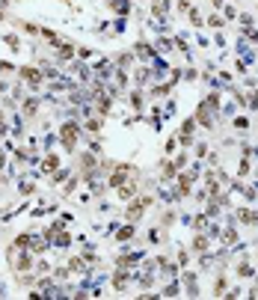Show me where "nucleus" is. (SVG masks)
I'll use <instances>...</instances> for the list:
<instances>
[{"label": "nucleus", "instance_id": "obj_36", "mask_svg": "<svg viewBox=\"0 0 258 300\" xmlns=\"http://www.w3.org/2000/svg\"><path fill=\"white\" fill-rule=\"evenodd\" d=\"M39 280H36L33 274L27 270V274H18V285H24V288H30V285H36Z\"/></svg>", "mask_w": 258, "mask_h": 300}, {"label": "nucleus", "instance_id": "obj_1", "mask_svg": "<svg viewBox=\"0 0 258 300\" xmlns=\"http://www.w3.org/2000/svg\"><path fill=\"white\" fill-rule=\"evenodd\" d=\"M80 137H83V125L77 122V119L63 122L60 125V131H56V140H60V146H63L66 152H74L77 143H80Z\"/></svg>", "mask_w": 258, "mask_h": 300}, {"label": "nucleus", "instance_id": "obj_57", "mask_svg": "<svg viewBox=\"0 0 258 300\" xmlns=\"http://www.w3.org/2000/svg\"><path fill=\"white\" fill-rule=\"evenodd\" d=\"M6 89H9V80H6V77H0V95H3Z\"/></svg>", "mask_w": 258, "mask_h": 300}, {"label": "nucleus", "instance_id": "obj_11", "mask_svg": "<svg viewBox=\"0 0 258 300\" xmlns=\"http://www.w3.org/2000/svg\"><path fill=\"white\" fill-rule=\"evenodd\" d=\"M157 173H160V181L166 184V181H175V176H178V167H175V160H172V158H163L160 163H157Z\"/></svg>", "mask_w": 258, "mask_h": 300}, {"label": "nucleus", "instance_id": "obj_4", "mask_svg": "<svg viewBox=\"0 0 258 300\" xmlns=\"http://www.w3.org/2000/svg\"><path fill=\"white\" fill-rule=\"evenodd\" d=\"M131 280H134V270L131 267H116L113 277H110V285H113V291H128Z\"/></svg>", "mask_w": 258, "mask_h": 300}, {"label": "nucleus", "instance_id": "obj_5", "mask_svg": "<svg viewBox=\"0 0 258 300\" xmlns=\"http://www.w3.org/2000/svg\"><path fill=\"white\" fill-rule=\"evenodd\" d=\"M196 116H187L184 122H181V128H178V146L181 149H190L193 146V131H196Z\"/></svg>", "mask_w": 258, "mask_h": 300}, {"label": "nucleus", "instance_id": "obj_15", "mask_svg": "<svg viewBox=\"0 0 258 300\" xmlns=\"http://www.w3.org/2000/svg\"><path fill=\"white\" fill-rule=\"evenodd\" d=\"M137 238V223H125L122 229H116V244H128V241H134Z\"/></svg>", "mask_w": 258, "mask_h": 300}, {"label": "nucleus", "instance_id": "obj_21", "mask_svg": "<svg viewBox=\"0 0 258 300\" xmlns=\"http://www.w3.org/2000/svg\"><path fill=\"white\" fill-rule=\"evenodd\" d=\"M169 12V0H152V18L155 21H163Z\"/></svg>", "mask_w": 258, "mask_h": 300}, {"label": "nucleus", "instance_id": "obj_52", "mask_svg": "<svg viewBox=\"0 0 258 300\" xmlns=\"http://www.w3.org/2000/svg\"><path fill=\"white\" fill-rule=\"evenodd\" d=\"M77 57H80V60H89V57H92V51H89V48H77Z\"/></svg>", "mask_w": 258, "mask_h": 300}, {"label": "nucleus", "instance_id": "obj_35", "mask_svg": "<svg viewBox=\"0 0 258 300\" xmlns=\"http://www.w3.org/2000/svg\"><path fill=\"white\" fill-rule=\"evenodd\" d=\"M169 89H172V84H157V87H152V95H155V98H166Z\"/></svg>", "mask_w": 258, "mask_h": 300}, {"label": "nucleus", "instance_id": "obj_10", "mask_svg": "<svg viewBox=\"0 0 258 300\" xmlns=\"http://www.w3.org/2000/svg\"><path fill=\"white\" fill-rule=\"evenodd\" d=\"M39 107H42L39 92H33V95H24V98H21V113H24L27 119H33L36 113H39Z\"/></svg>", "mask_w": 258, "mask_h": 300}, {"label": "nucleus", "instance_id": "obj_44", "mask_svg": "<svg viewBox=\"0 0 258 300\" xmlns=\"http://www.w3.org/2000/svg\"><path fill=\"white\" fill-rule=\"evenodd\" d=\"M12 71H18L9 60H0V74H12Z\"/></svg>", "mask_w": 258, "mask_h": 300}, {"label": "nucleus", "instance_id": "obj_39", "mask_svg": "<svg viewBox=\"0 0 258 300\" xmlns=\"http://www.w3.org/2000/svg\"><path fill=\"white\" fill-rule=\"evenodd\" d=\"M208 220H211L208 214H199V217L193 220V229H196V232H205V229H208Z\"/></svg>", "mask_w": 258, "mask_h": 300}, {"label": "nucleus", "instance_id": "obj_47", "mask_svg": "<svg viewBox=\"0 0 258 300\" xmlns=\"http://www.w3.org/2000/svg\"><path fill=\"white\" fill-rule=\"evenodd\" d=\"M181 77H184V80H196V77H199V71H196V69H184Z\"/></svg>", "mask_w": 258, "mask_h": 300}, {"label": "nucleus", "instance_id": "obj_12", "mask_svg": "<svg viewBox=\"0 0 258 300\" xmlns=\"http://www.w3.org/2000/svg\"><path fill=\"white\" fill-rule=\"evenodd\" d=\"M74 53H77V48H74V42H71V39H66L60 48H53V57H56L60 63H66V66L74 60Z\"/></svg>", "mask_w": 258, "mask_h": 300}, {"label": "nucleus", "instance_id": "obj_38", "mask_svg": "<svg viewBox=\"0 0 258 300\" xmlns=\"http://www.w3.org/2000/svg\"><path fill=\"white\" fill-rule=\"evenodd\" d=\"M175 167H178V173H181V170H184V163H187L190 160V155H187V149H181V152H178V155H175Z\"/></svg>", "mask_w": 258, "mask_h": 300}, {"label": "nucleus", "instance_id": "obj_26", "mask_svg": "<svg viewBox=\"0 0 258 300\" xmlns=\"http://www.w3.org/2000/svg\"><path fill=\"white\" fill-rule=\"evenodd\" d=\"M3 42H6V48L12 53H21V48H24V42H21V36L18 33H6L3 36Z\"/></svg>", "mask_w": 258, "mask_h": 300}, {"label": "nucleus", "instance_id": "obj_48", "mask_svg": "<svg viewBox=\"0 0 258 300\" xmlns=\"http://www.w3.org/2000/svg\"><path fill=\"white\" fill-rule=\"evenodd\" d=\"M190 21H193V24H196V27H199V24H202V15H199V9H190Z\"/></svg>", "mask_w": 258, "mask_h": 300}, {"label": "nucleus", "instance_id": "obj_6", "mask_svg": "<svg viewBox=\"0 0 258 300\" xmlns=\"http://www.w3.org/2000/svg\"><path fill=\"white\" fill-rule=\"evenodd\" d=\"M214 113H217V110H214V104H211L208 98H202L193 116H196V122L202 125V128H211V125H214Z\"/></svg>", "mask_w": 258, "mask_h": 300}, {"label": "nucleus", "instance_id": "obj_41", "mask_svg": "<svg viewBox=\"0 0 258 300\" xmlns=\"http://www.w3.org/2000/svg\"><path fill=\"white\" fill-rule=\"evenodd\" d=\"M80 178H83V176H74V178H69V184L63 187V194H66V196H69V194H74V190H77V184H80Z\"/></svg>", "mask_w": 258, "mask_h": 300}, {"label": "nucleus", "instance_id": "obj_28", "mask_svg": "<svg viewBox=\"0 0 258 300\" xmlns=\"http://www.w3.org/2000/svg\"><path fill=\"white\" fill-rule=\"evenodd\" d=\"M53 170H60V158H56L53 152H48V155H45V160H42V173H48V176H51Z\"/></svg>", "mask_w": 258, "mask_h": 300}, {"label": "nucleus", "instance_id": "obj_59", "mask_svg": "<svg viewBox=\"0 0 258 300\" xmlns=\"http://www.w3.org/2000/svg\"><path fill=\"white\" fill-rule=\"evenodd\" d=\"M211 6H214V9H223L225 3H223V0H211Z\"/></svg>", "mask_w": 258, "mask_h": 300}, {"label": "nucleus", "instance_id": "obj_55", "mask_svg": "<svg viewBox=\"0 0 258 300\" xmlns=\"http://www.w3.org/2000/svg\"><path fill=\"white\" fill-rule=\"evenodd\" d=\"M249 173V158H243V163H241V176H246Z\"/></svg>", "mask_w": 258, "mask_h": 300}, {"label": "nucleus", "instance_id": "obj_8", "mask_svg": "<svg viewBox=\"0 0 258 300\" xmlns=\"http://www.w3.org/2000/svg\"><path fill=\"white\" fill-rule=\"evenodd\" d=\"M142 259H146V256L137 253V250H122L119 256H116V267H131V270H134V267L142 265Z\"/></svg>", "mask_w": 258, "mask_h": 300}, {"label": "nucleus", "instance_id": "obj_22", "mask_svg": "<svg viewBox=\"0 0 258 300\" xmlns=\"http://www.w3.org/2000/svg\"><path fill=\"white\" fill-rule=\"evenodd\" d=\"M101 128H104V116H98V113L92 116V113H89V119L83 122V131H89V134H101Z\"/></svg>", "mask_w": 258, "mask_h": 300}, {"label": "nucleus", "instance_id": "obj_2", "mask_svg": "<svg viewBox=\"0 0 258 300\" xmlns=\"http://www.w3.org/2000/svg\"><path fill=\"white\" fill-rule=\"evenodd\" d=\"M15 74L30 92H42V87H45V71L39 69V63H36V66H18Z\"/></svg>", "mask_w": 258, "mask_h": 300}, {"label": "nucleus", "instance_id": "obj_31", "mask_svg": "<svg viewBox=\"0 0 258 300\" xmlns=\"http://www.w3.org/2000/svg\"><path fill=\"white\" fill-rule=\"evenodd\" d=\"M160 294H163V297H175V294H181V283H178V280H169V285L160 288Z\"/></svg>", "mask_w": 258, "mask_h": 300}, {"label": "nucleus", "instance_id": "obj_17", "mask_svg": "<svg viewBox=\"0 0 258 300\" xmlns=\"http://www.w3.org/2000/svg\"><path fill=\"white\" fill-rule=\"evenodd\" d=\"M33 238H36L33 232H18L9 247H12V250H30V247H33Z\"/></svg>", "mask_w": 258, "mask_h": 300}, {"label": "nucleus", "instance_id": "obj_42", "mask_svg": "<svg viewBox=\"0 0 258 300\" xmlns=\"http://www.w3.org/2000/svg\"><path fill=\"white\" fill-rule=\"evenodd\" d=\"M225 235H223V244H235L238 241V232H235V226H228V229H223Z\"/></svg>", "mask_w": 258, "mask_h": 300}, {"label": "nucleus", "instance_id": "obj_19", "mask_svg": "<svg viewBox=\"0 0 258 300\" xmlns=\"http://www.w3.org/2000/svg\"><path fill=\"white\" fill-rule=\"evenodd\" d=\"M104 6L116 15H128L131 12V0H104Z\"/></svg>", "mask_w": 258, "mask_h": 300}, {"label": "nucleus", "instance_id": "obj_51", "mask_svg": "<svg viewBox=\"0 0 258 300\" xmlns=\"http://www.w3.org/2000/svg\"><path fill=\"white\" fill-rule=\"evenodd\" d=\"M190 6H193V0H178V12H187Z\"/></svg>", "mask_w": 258, "mask_h": 300}, {"label": "nucleus", "instance_id": "obj_60", "mask_svg": "<svg viewBox=\"0 0 258 300\" xmlns=\"http://www.w3.org/2000/svg\"><path fill=\"white\" fill-rule=\"evenodd\" d=\"M12 3H18V0H0V6H3V9H9Z\"/></svg>", "mask_w": 258, "mask_h": 300}, {"label": "nucleus", "instance_id": "obj_20", "mask_svg": "<svg viewBox=\"0 0 258 300\" xmlns=\"http://www.w3.org/2000/svg\"><path fill=\"white\" fill-rule=\"evenodd\" d=\"M196 280H199V277H196L193 270H190V274H184V277H181V285H184V291H187L190 297H196V294H199V285H196Z\"/></svg>", "mask_w": 258, "mask_h": 300}, {"label": "nucleus", "instance_id": "obj_58", "mask_svg": "<svg viewBox=\"0 0 258 300\" xmlns=\"http://www.w3.org/2000/svg\"><path fill=\"white\" fill-rule=\"evenodd\" d=\"M6 167V152H3V146H0V170Z\"/></svg>", "mask_w": 258, "mask_h": 300}, {"label": "nucleus", "instance_id": "obj_27", "mask_svg": "<svg viewBox=\"0 0 258 300\" xmlns=\"http://www.w3.org/2000/svg\"><path fill=\"white\" fill-rule=\"evenodd\" d=\"M235 274H238L241 280H252V277H255V270H252V265H249V259H243V262H238V267H235Z\"/></svg>", "mask_w": 258, "mask_h": 300}, {"label": "nucleus", "instance_id": "obj_54", "mask_svg": "<svg viewBox=\"0 0 258 300\" xmlns=\"http://www.w3.org/2000/svg\"><path fill=\"white\" fill-rule=\"evenodd\" d=\"M235 125H238V128H246V125H249V119H246V116H238V119H235Z\"/></svg>", "mask_w": 258, "mask_h": 300}, {"label": "nucleus", "instance_id": "obj_13", "mask_svg": "<svg viewBox=\"0 0 258 300\" xmlns=\"http://www.w3.org/2000/svg\"><path fill=\"white\" fill-rule=\"evenodd\" d=\"M39 39H42V42H45L48 48H60V45L66 42V39L56 33V30H51V27H42V30H39Z\"/></svg>", "mask_w": 258, "mask_h": 300}, {"label": "nucleus", "instance_id": "obj_7", "mask_svg": "<svg viewBox=\"0 0 258 300\" xmlns=\"http://www.w3.org/2000/svg\"><path fill=\"white\" fill-rule=\"evenodd\" d=\"M92 110L107 119V116L113 113V95H110V92H98V95H92Z\"/></svg>", "mask_w": 258, "mask_h": 300}, {"label": "nucleus", "instance_id": "obj_34", "mask_svg": "<svg viewBox=\"0 0 258 300\" xmlns=\"http://www.w3.org/2000/svg\"><path fill=\"white\" fill-rule=\"evenodd\" d=\"M175 220H178V214L172 211V208H166V211L160 214V223H163L166 229H172V226H175Z\"/></svg>", "mask_w": 258, "mask_h": 300}, {"label": "nucleus", "instance_id": "obj_53", "mask_svg": "<svg viewBox=\"0 0 258 300\" xmlns=\"http://www.w3.org/2000/svg\"><path fill=\"white\" fill-rule=\"evenodd\" d=\"M157 232H160V229H149V241H152V244H157V241H160V235H157Z\"/></svg>", "mask_w": 258, "mask_h": 300}, {"label": "nucleus", "instance_id": "obj_25", "mask_svg": "<svg viewBox=\"0 0 258 300\" xmlns=\"http://www.w3.org/2000/svg\"><path fill=\"white\" fill-rule=\"evenodd\" d=\"M155 274H134V283L139 285V291H149V288H152V285H155Z\"/></svg>", "mask_w": 258, "mask_h": 300}, {"label": "nucleus", "instance_id": "obj_23", "mask_svg": "<svg viewBox=\"0 0 258 300\" xmlns=\"http://www.w3.org/2000/svg\"><path fill=\"white\" fill-rule=\"evenodd\" d=\"M128 101H131V107H134L137 113H142V107H146V92H142V87H139V89H131Z\"/></svg>", "mask_w": 258, "mask_h": 300}, {"label": "nucleus", "instance_id": "obj_18", "mask_svg": "<svg viewBox=\"0 0 258 300\" xmlns=\"http://www.w3.org/2000/svg\"><path fill=\"white\" fill-rule=\"evenodd\" d=\"M134 57H137L134 48H131V51H122V53L113 57V66H116V69H131V66H134Z\"/></svg>", "mask_w": 258, "mask_h": 300}, {"label": "nucleus", "instance_id": "obj_46", "mask_svg": "<svg viewBox=\"0 0 258 300\" xmlns=\"http://www.w3.org/2000/svg\"><path fill=\"white\" fill-rule=\"evenodd\" d=\"M196 158H208V143H199V146H196Z\"/></svg>", "mask_w": 258, "mask_h": 300}, {"label": "nucleus", "instance_id": "obj_24", "mask_svg": "<svg viewBox=\"0 0 258 300\" xmlns=\"http://www.w3.org/2000/svg\"><path fill=\"white\" fill-rule=\"evenodd\" d=\"M66 265H69V270H71V274H89V267H86L89 262H86L83 256H71V259L66 262Z\"/></svg>", "mask_w": 258, "mask_h": 300}, {"label": "nucleus", "instance_id": "obj_37", "mask_svg": "<svg viewBox=\"0 0 258 300\" xmlns=\"http://www.w3.org/2000/svg\"><path fill=\"white\" fill-rule=\"evenodd\" d=\"M66 178H69V170L60 167V170H53L51 173V184H60V181H66Z\"/></svg>", "mask_w": 258, "mask_h": 300}, {"label": "nucleus", "instance_id": "obj_40", "mask_svg": "<svg viewBox=\"0 0 258 300\" xmlns=\"http://www.w3.org/2000/svg\"><path fill=\"white\" fill-rule=\"evenodd\" d=\"M190 256H193V253H190V247H187V250H184V247L178 250V259H175V262H178V267L190 265Z\"/></svg>", "mask_w": 258, "mask_h": 300}, {"label": "nucleus", "instance_id": "obj_30", "mask_svg": "<svg viewBox=\"0 0 258 300\" xmlns=\"http://www.w3.org/2000/svg\"><path fill=\"white\" fill-rule=\"evenodd\" d=\"M51 244H53V247H60V250H66V247H71V235H69V232H63V229H60L56 235H53V241H51Z\"/></svg>", "mask_w": 258, "mask_h": 300}, {"label": "nucleus", "instance_id": "obj_16", "mask_svg": "<svg viewBox=\"0 0 258 300\" xmlns=\"http://www.w3.org/2000/svg\"><path fill=\"white\" fill-rule=\"evenodd\" d=\"M235 220L243 223V226H258V211H255V208H238Z\"/></svg>", "mask_w": 258, "mask_h": 300}, {"label": "nucleus", "instance_id": "obj_49", "mask_svg": "<svg viewBox=\"0 0 258 300\" xmlns=\"http://www.w3.org/2000/svg\"><path fill=\"white\" fill-rule=\"evenodd\" d=\"M18 190H21L24 196H30V194L36 190V184H30V181H24V187H18Z\"/></svg>", "mask_w": 258, "mask_h": 300}, {"label": "nucleus", "instance_id": "obj_61", "mask_svg": "<svg viewBox=\"0 0 258 300\" xmlns=\"http://www.w3.org/2000/svg\"><path fill=\"white\" fill-rule=\"evenodd\" d=\"M249 297H258V285H252V288H249Z\"/></svg>", "mask_w": 258, "mask_h": 300}, {"label": "nucleus", "instance_id": "obj_43", "mask_svg": "<svg viewBox=\"0 0 258 300\" xmlns=\"http://www.w3.org/2000/svg\"><path fill=\"white\" fill-rule=\"evenodd\" d=\"M223 24H225V18H220V15H208V27H217V30H220Z\"/></svg>", "mask_w": 258, "mask_h": 300}, {"label": "nucleus", "instance_id": "obj_45", "mask_svg": "<svg viewBox=\"0 0 258 300\" xmlns=\"http://www.w3.org/2000/svg\"><path fill=\"white\" fill-rule=\"evenodd\" d=\"M9 134V122H6V113L0 110V137H6Z\"/></svg>", "mask_w": 258, "mask_h": 300}, {"label": "nucleus", "instance_id": "obj_32", "mask_svg": "<svg viewBox=\"0 0 258 300\" xmlns=\"http://www.w3.org/2000/svg\"><path fill=\"white\" fill-rule=\"evenodd\" d=\"M134 53H137L139 60H146V63H149V60L155 57V48H149V45H134Z\"/></svg>", "mask_w": 258, "mask_h": 300}, {"label": "nucleus", "instance_id": "obj_56", "mask_svg": "<svg viewBox=\"0 0 258 300\" xmlns=\"http://www.w3.org/2000/svg\"><path fill=\"white\" fill-rule=\"evenodd\" d=\"M175 146H178V140H169L166 146H163V149H166V155H169V152H175Z\"/></svg>", "mask_w": 258, "mask_h": 300}, {"label": "nucleus", "instance_id": "obj_50", "mask_svg": "<svg viewBox=\"0 0 258 300\" xmlns=\"http://www.w3.org/2000/svg\"><path fill=\"white\" fill-rule=\"evenodd\" d=\"M80 256H83L86 262H95V250H92V247H86L83 253H80Z\"/></svg>", "mask_w": 258, "mask_h": 300}, {"label": "nucleus", "instance_id": "obj_3", "mask_svg": "<svg viewBox=\"0 0 258 300\" xmlns=\"http://www.w3.org/2000/svg\"><path fill=\"white\" fill-rule=\"evenodd\" d=\"M155 205V196L152 194H142V196H134V199H128V208H125V220H131V223H137L146 217V211Z\"/></svg>", "mask_w": 258, "mask_h": 300}, {"label": "nucleus", "instance_id": "obj_9", "mask_svg": "<svg viewBox=\"0 0 258 300\" xmlns=\"http://www.w3.org/2000/svg\"><path fill=\"white\" fill-rule=\"evenodd\" d=\"M190 253H193V256L211 253V235H208V232H196L193 241H190Z\"/></svg>", "mask_w": 258, "mask_h": 300}, {"label": "nucleus", "instance_id": "obj_62", "mask_svg": "<svg viewBox=\"0 0 258 300\" xmlns=\"http://www.w3.org/2000/svg\"><path fill=\"white\" fill-rule=\"evenodd\" d=\"M0 21H6V9L3 6H0Z\"/></svg>", "mask_w": 258, "mask_h": 300}, {"label": "nucleus", "instance_id": "obj_14", "mask_svg": "<svg viewBox=\"0 0 258 300\" xmlns=\"http://www.w3.org/2000/svg\"><path fill=\"white\" fill-rule=\"evenodd\" d=\"M113 194L119 196L122 202H128V199H134V196L139 194V181H137V178H131V181H128V184H122L119 190H113Z\"/></svg>", "mask_w": 258, "mask_h": 300}, {"label": "nucleus", "instance_id": "obj_29", "mask_svg": "<svg viewBox=\"0 0 258 300\" xmlns=\"http://www.w3.org/2000/svg\"><path fill=\"white\" fill-rule=\"evenodd\" d=\"M225 294H228V277L220 274L217 283H214V297H225Z\"/></svg>", "mask_w": 258, "mask_h": 300}, {"label": "nucleus", "instance_id": "obj_33", "mask_svg": "<svg viewBox=\"0 0 258 300\" xmlns=\"http://www.w3.org/2000/svg\"><path fill=\"white\" fill-rule=\"evenodd\" d=\"M18 30H21V33H27V36H39L42 27H39V24H30V21H18Z\"/></svg>", "mask_w": 258, "mask_h": 300}]
</instances>
